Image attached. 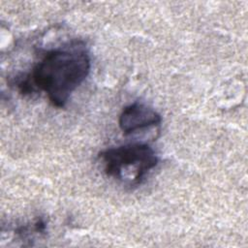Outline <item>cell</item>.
<instances>
[{"label": "cell", "instance_id": "obj_1", "mask_svg": "<svg viewBox=\"0 0 248 248\" xmlns=\"http://www.w3.org/2000/svg\"><path fill=\"white\" fill-rule=\"evenodd\" d=\"M90 57L79 43L47 51L33 68L30 77L18 83L22 92L44 91L56 108H63L73 92L86 79Z\"/></svg>", "mask_w": 248, "mask_h": 248}, {"label": "cell", "instance_id": "obj_2", "mask_svg": "<svg viewBox=\"0 0 248 248\" xmlns=\"http://www.w3.org/2000/svg\"><path fill=\"white\" fill-rule=\"evenodd\" d=\"M104 172L124 184H140L159 163L154 149L147 143H129L107 148L99 153Z\"/></svg>", "mask_w": 248, "mask_h": 248}, {"label": "cell", "instance_id": "obj_3", "mask_svg": "<svg viewBox=\"0 0 248 248\" xmlns=\"http://www.w3.org/2000/svg\"><path fill=\"white\" fill-rule=\"evenodd\" d=\"M161 115L145 104L135 102L125 107L118 118V125L124 135L139 130L158 126L161 124Z\"/></svg>", "mask_w": 248, "mask_h": 248}]
</instances>
